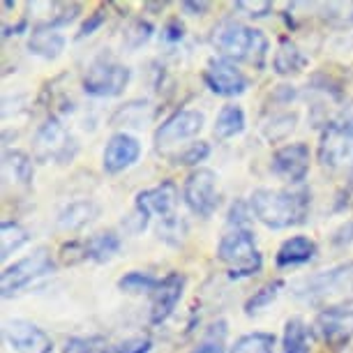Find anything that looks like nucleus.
I'll return each instance as SVG.
<instances>
[{
    "instance_id": "obj_3",
    "label": "nucleus",
    "mask_w": 353,
    "mask_h": 353,
    "mask_svg": "<svg viewBox=\"0 0 353 353\" xmlns=\"http://www.w3.org/2000/svg\"><path fill=\"white\" fill-rule=\"evenodd\" d=\"M293 293L307 305L321 310L332 307V305L353 303V261L298 279L293 284Z\"/></svg>"
},
{
    "instance_id": "obj_15",
    "label": "nucleus",
    "mask_w": 353,
    "mask_h": 353,
    "mask_svg": "<svg viewBox=\"0 0 353 353\" xmlns=\"http://www.w3.org/2000/svg\"><path fill=\"white\" fill-rule=\"evenodd\" d=\"M185 279L183 272H166L164 277H159V284L155 286V291L150 293V323L152 325H162L166 319L173 314V310L178 307L185 291Z\"/></svg>"
},
{
    "instance_id": "obj_35",
    "label": "nucleus",
    "mask_w": 353,
    "mask_h": 353,
    "mask_svg": "<svg viewBox=\"0 0 353 353\" xmlns=\"http://www.w3.org/2000/svg\"><path fill=\"white\" fill-rule=\"evenodd\" d=\"M224 337H226V323L224 321L212 323L205 339L192 353H224Z\"/></svg>"
},
{
    "instance_id": "obj_34",
    "label": "nucleus",
    "mask_w": 353,
    "mask_h": 353,
    "mask_svg": "<svg viewBox=\"0 0 353 353\" xmlns=\"http://www.w3.org/2000/svg\"><path fill=\"white\" fill-rule=\"evenodd\" d=\"M81 3H53L51 5V12L53 14L46 19L44 23L53 26V28H63V26L72 23L74 19L81 14Z\"/></svg>"
},
{
    "instance_id": "obj_39",
    "label": "nucleus",
    "mask_w": 353,
    "mask_h": 353,
    "mask_svg": "<svg viewBox=\"0 0 353 353\" xmlns=\"http://www.w3.org/2000/svg\"><path fill=\"white\" fill-rule=\"evenodd\" d=\"M106 21V8H97L95 12H90L88 19L81 23V28H79L77 32V39H83V37H90L92 32H95L97 28H102Z\"/></svg>"
},
{
    "instance_id": "obj_42",
    "label": "nucleus",
    "mask_w": 353,
    "mask_h": 353,
    "mask_svg": "<svg viewBox=\"0 0 353 353\" xmlns=\"http://www.w3.org/2000/svg\"><path fill=\"white\" fill-rule=\"evenodd\" d=\"M330 241L335 248H346V245H351L353 243V219H349L346 224H342L339 229L332 231Z\"/></svg>"
},
{
    "instance_id": "obj_32",
    "label": "nucleus",
    "mask_w": 353,
    "mask_h": 353,
    "mask_svg": "<svg viewBox=\"0 0 353 353\" xmlns=\"http://www.w3.org/2000/svg\"><path fill=\"white\" fill-rule=\"evenodd\" d=\"M152 30H155V28H152V23L148 21V19L137 17V19H132L130 26L125 28L123 42H125V46H128L130 51H137L152 37Z\"/></svg>"
},
{
    "instance_id": "obj_6",
    "label": "nucleus",
    "mask_w": 353,
    "mask_h": 353,
    "mask_svg": "<svg viewBox=\"0 0 353 353\" xmlns=\"http://www.w3.org/2000/svg\"><path fill=\"white\" fill-rule=\"evenodd\" d=\"M178 201H181V190L173 181H162L155 188L139 192L134 199V208L125 217V229L130 233H141L148 226L150 215H159L162 219L173 217Z\"/></svg>"
},
{
    "instance_id": "obj_41",
    "label": "nucleus",
    "mask_w": 353,
    "mask_h": 353,
    "mask_svg": "<svg viewBox=\"0 0 353 353\" xmlns=\"http://www.w3.org/2000/svg\"><path fill=\"white\" fill-rule=\"evenodd\" d=\"M183 37H185V23L178 17L169 19V21L162 26V39H164V42L176 44V42H181Z\"/></svg>"
},
{
    "instance_id": "obj_29",
    "label": "nucleus",
    "mask_w": 353,
    "mask_h": 353,
    "mask_svg": "<svg viewBox=\"0 0 353 353\" xmlns=\"http://www.w3.org/2000/svg\"><path fill=\"white\" fill-rule=\"evenodd\" d=\"M275 342L270 332H248L236 339L229 353H275Z\"/></svg>"
},
{
    "instance_id": "obj_36",
    "label": "nucleus",
    "mask_w": 353,
    "mask_h": 353,
    "mask_svg": "<svg viewBox=\"0 0 353 353\" xmlns=\"http://www.w3.org/2000/svg\"><path fill=\"white\" fill-rule=\"evenodd\" d=\"M150 349H152L150 337H130L121 344L104 346L99 353H150Z\"/></svg>"
},
{
    "instance_id": "obj_43",
    "label": "nucleus",
    "mask_w": 353,
    "mask_h": 353,
    "mask_svg": "<svg viewBox=\"0 0 353 353\" xmlns=\"http://www.w3.org/2000/svg\"><path fill=\"white\" fill-rule=\"evenodd\" d=\"M335 210H353V181L344 185V190L337 194Z\"/></svg>"
},
{
    "instance_id": "obj_31",
    "label": "nucleus",
    "mask_w": 353,
    "mask_h": 353,
    "mask_svg": "<svg viewBox=\"0 0 353 353\" xmlns=\"http://www.w3.org/2000/svg\"><path fill=\"white\" fill-rule=\"evenodd\" d=\"M159 284V277L143 270H130L118 279V289L123 293H152Z\"/></svg>"
},
{
    "instance_id": "obj_14",
    "label": "nucleus",
    "mask_w": 353,
    "mask_h": 353,
    "mask_svg": "<svg viewBox=\"0 0 353 353\" xmlns=\"http://www.w3.org/2000/svg\"><path fill=\"white\" fill-rule=\"evenodd\" d=\"M312 152L310 145L303 141L286 143L279 150L272 152L270 157V171L275 173L279 181L289 185H301L310 173Z\"/></svg>"
},
{
    "instance_id": "obj_7",
    "label": "nucleus",
    "mask_w": 353,
    "mask_h": 353,
    "mask_svg": "<svg viewBox=\"0 0 353 353\" xmlns=\"http://www.w3.org/2000/svg\"><path fill=\"white\" fill-rule=\"evenodd\" d=\"M132 81V70L111 56H99L83 74V92L90 97H118Z\"/></svg>"
},
{
    "instance_id": "obj_1",
    "label": "nucleus",
    "mask_w": 353,
    "mask_h": 353,
    "mask_svg": "<svg viewBox=\"0 0 353 353\" xmlns=\"http://www.w3.org/2000/svg\"><path fill=\"white\" fill-rule=\"evenodd\" d=\"M250 208L259 222L268 229H291L307 222L312 208V190H270L259 188L252 192Z\"/></svg>"
},
{
    "instance_id": "obj_24",
    "label": "nucleus",
    "mask_w": 353,
    "mask_h": 353,
    "mask_svg": "<svg viewBox=\"0 0 353 353\" xmlns=\"http://www.w3.org/2000/svg\"><path fill=\"white\" fill-rule=\"evenodd\" d=\"M310 330L301 316H293L284 323L282 351L279 353H310Z\"/></svg>"
},
{
    "instance_id": "obj_4",
    "label": "nucleus",
    "mask_w": 353,
    "mask_h": 353,
    "mask_svg": "<svg viewBox=\"0 0 353 353\" xmlns=\"http://www.w3.org/2000/svg\"><path fill=\"white\" fill-rule=\"evenodd\" d=\"M217 261L229 268L231 279L254 277L263 268V254L252 229H231L217 245Z\"/></svg>"
},
{
    "instance_id": "obj_9",
    "label": "nucleus",
    "mask_w": 353,
    "mask_h": 353,
    "mask_svg": "<svg viewBox=\"0 0 353 353\" xmlns=\"http://www.w3.org/2000/svg\"><path fill=\"white\" fill-rule=\"evenodd\" d=\"M35 159L37 162H58L68 164L79 152L77 139L63 128L58 118H49L44 125H39L35 134Z\"/></svg>"
},
{
    "instance_id": "obj_21",
    "label": "nucleus",
    "mask_w": 353,
    "mask_h": 353,
    "mask_svg": "<svg viewBox=\"0 0 353 353\" xmlns=\"http://www.w3.org/2000/svg\"><path fill=\"white\" fill-rule=\"evenodd\" d=\"M3 178L5 185L17 183L23 188H30L32 178H35V166H32V157L23 150H5L3 152Z\"/></svg>"
},
{
    "instance_id": "obj_20",
    "label": "nucleus",
    "mask_w": 353,
    "mask_h": 353,
    "mask_svg": "<svg viewBox=\"0 0 353 353\" xmlns=\"http://www.w3.org/2000/svg\"><path fill=\"white\" fill-rule=\"evenodd\" d=\"M307 56L301 51V46L293 42L291 37L282 35L277 39V49H275V56H272V70L275 74L279 77H291V74H298L307 68Z\"/></svg>"
},
{
    "instance_id": "obj_5",
    "label": "nucleus",
    "mask_w": 353,
    "mask_h": 353,
    "mask_svg": "<svg viewBox=\"0 0 353 353\" xmlns=\"http://www.w3.org/2000/svg\"><path fill=\"white\" fill-rule=\"evenodd\" d=\"M316 155L325 169H353V104L339 118L325 123Z\"/></svg>"
},
{
    "instance_id": "obj_46",
    "label": "nucleus",
    "mask_w": 353,
    "mask_h": 353,
    "mask_svg": "<svg viewBox=\"0 0 353 353\" xmlns=\"http://www.w3.org/2000/svg\"><path fill=\"white\" fill-rule=\"evenodd\" d=\"M169 3H145L143 5V12H162Z\"/></svg>"
},
{
    "instance_id": "obj_16",
    "label": "nucleus",
    "mask_w": 353,
    "mask_h": 353,
    "mask_svg": "<svg viewBox=\"0 0 353 353\" xmlns=\"http://www.w3.org/2000/svg\"><path fill=\"white\" fill-rule=\"evenodd\" d=\"M3 335L12 349L19 353H51L53 339L37 323L26 319H12L3 325Z\"/></svg>"
},
{
    "instance_id": "obj_11",
    "label": "nucleus",
    "mask_w": 353,
    "mask_h": 353,
    "mask_svg": "<svg viewBox=\"0 0 353 353\" xmlns=\"http://www.w3.org/2000/svg\"><path fill=\"white\" fill-rule=\"evenodd\" d=\"M312 332L330 351H342L353 339V307L351 305H332L323 307L312 323Z\"/></svg>"
},
{
    "instance_id": "obj_45",
    "label": "nucleus",
    "mask_w": 353,
    "mask_h": 353,
    "mask_svg": "<svg viewBox=\"0 0 353 353\" xmlns=\"http://www.w3.org/2000/svg\"><path fill=\"white\" fill-rule=\"evenodd\" d=\"M293 97H296V90H293V85H277V88H275V99H277V102L289 104Z\"/></svg>"
},
{
    "instance_id": "obj_25",
    "label": "nucleus",
    "mask_w": 353,
    "mask_h": 353,
    "mask_svg": "<svg viewBox=\"0 0 353 353\" xmlns=\"http://www.w3.org/2000/svg\"><path fill=\"white\" fill-rule=\"evenodd\" d=\"M152 118V109L150 102L145 99H132V102L123 104L121 109L111 116V125L113 128H143V123Z\"/></svg>"
},
{
    "instance_id": "obj_17",
    "label": "nucleus",
    "mask_w": 353,
    "mask_h": 353,
    "mask_svg": "<svg viewBox=\"0 0 353 353\" xmlns=\"http://www.w3.org/2000/svg\"><path fill=\"white\" fill-rule=\"evenodd\" d=\"M139 157H141V143H139V139L128 134V132H118V134H113L106 141L102 166L106 173L116 176V173L134 166L139 162Z\"/></svg>"
},
{
    "instance_id": "obj_13",
    "label": "nucleus",
    "mask_w": 353,
    "mask_h": 353,
    "mask_svg": "<svg viewBox=\"0 0 353 353\" xmlns=\"http://www.w3.org/2000/svg\"><path fill=\"white\" fill-rule=\"evenodd\" d=\"M201 77L208 90L219 97H238L250 88L248 74L226 58H210Z\"/></svg>"
},
{
    "instance_id": "obj_40",
    "label": "nucleus",
    "mask_w": 353,
    "mask_h": 353,
    "mask_svg": "<svg viewBox=\"0 0 353 353\" xmlns=\"http://www.w3.org/2000/svg\"><path fill=\"white\" fill-rule=\"evenodd\" d=\"M236 10L245 12V17H250V19H263L272 12V3H250V0H241V3H236Z\"/></svg>"
},
{
    "instance_id": "obj_22",
    "label": "nucleus",
    "mask_w": 353,
    "mask_h": 353,
    "mask_svg": "<svg viewBox=\"0 0 353 353\" xmlns=\"http://www.w3.org/2000/svg\"><path fill=\"white\" fill-rule=\"evenodd\" d=\"M121 236L116 231H102L90 236L88 241H83V256L85 261L106 263L121 252Z\"/></svg>"
},
{
    "instance_id": "obj_28",
    "label": "nucleus",
    "mask_w": 353,
    "mask_h": 353,
    "mask_svg": "<svg viewBox=\"0 0 353 353\" xmlns=\"http://www.w3.org/2000/svg\"><path fill=\"white\" fill-rule=\"evenodd\" d=\"M296 123H298V113L296 111H279V113H272V116L261 125V134L265 137V141L270 143H277V141H284L286 137L296 130Z\"/></svg>"
},
{
    "instance_id": "obj_27",
    "label": "nucleus",
    "mask_w": 353,
    "mask_h": 353,
    "mask_svg": "<svg viewBox=\"0 0 353 353\" xmlns=\"http://www.w3.org/2000/svg\"><path fill=\"white\" fill-rule=\"evenodd\" d=\"M28 241H30V231L23 224H19L17 219H5L3 226H0V252H3L0 256L10 259Z\"/></svg>"
},
{
    "instance_id": "obj_23",
    "label": "nucleus",
    "mask_w": 353,
    "mask_h": 353,
    "mask_svg": "<svg viewBox=\"0 0 353 353\" xmlns=\"http://www.w3.org/2000/svg\"><path fill=\"white\" fill-rule=\"evenodd\" d=\"M248 128V118L241 104H224L215 118V137L226 141V139L241 137Z\"/></svg>"
},
{
    "instance_id": "obj_33",
    "label": "nucleus",
    "mask_w": 353,
    "mask_h": 353,
    "mask_svg": "<svg viewBox=\"0 0 353 353\" xmlns=\"http://www.w3.org/2000/svg\"><path fill=\"white\" fill-rule=\"evenodd\" d=\"M208 155H210V143L208 141H194V143H190L185 150L178 152V155H173L171 162L176 166H194V169H199V164L205 162Z\"/></svg>"
},
{
    "instance_id": "obj_18",
    "label": "nucleus",
    "mask_w": 353,
    "mask_h": 353,
    "mask_svg": "<svg viewBox=\"0 0 353 353\" xmlns=\"http://www.w3.org/2000/svg\"><path fill=\"white\" fill-rule=\"evenodd\" d=\"M65 44H68V39H65L63 32L44 21L32 26L28 35V51L32 56L42 58V61H56L65 51Z\"/></svg>"
},
{
    "instance_id": "obj_38",
    "label": "nucleus",
    "mask_w": 353,
    "mask_h": 353,
    "mask_svg": "<svg viewBox=\"0 0 353 353\" xmlns=\"http://www.w3.org/2000/svg\"><path fill=\"white\" fill-rule=\"evenodd\" d=\"M159 238L166 243H173L171 238H176V245H181L183 236H185V224L181 222V219H176V215L169 217V219H162V224H159Z\"/></svg>"
},
{
    "instance_id": "obj_2",
    "label": "nucleus",
    "mask_w": 353,
    "mask_h": 353,
    "mask_svg": "<svg viewBox=\"0 0 353 353\" xmlns=\"http://www.w3.org/2000/svg\"><path fill=\"white\" fill-rule=\"evenodd\" d=\"M212 46L217 49L219 58L231 63H250L254 70L265 68L270 42L263 30L241 21H222L210 35Z\"/></svg>"
},
{
    "instance_id": "obj_8",
    "label": "nucleus",
    "mask_w": 353,
    "mask_h": 353,
    "mask_svg": "<svg viewBox=\"0 0 353 353\" xmlns=\"http://www.w3.org/2000/svg\"><path fill=\"white\" fill-rule=\"evenodd\" d=\"M217 173L205 166L192 169L183 183V201L190 208V212L208 219L215 215L219 205V192H217Z\"/></svg>"
},
{
    "instance_id": "obj_10",
    "label": "nucleus",
    "mask_w": 353,
    "mask_h": 353,
    "mask_svg": "<svg viewBox=\"0 0 353 353\" xmlns=\"http://www.w3.org/2000/svg\"><path fill=\"white\" fill-rule=\"evenodd\" d=\"M53 270H56V263L51 259V252L46 248H37L32 254L19 259L17 263L3 270V298H12L26 286L37 282L39 277L51 275Z\"/></svg>"
},
{
    "instance_id": "obj_44",
    "label": "nucleus",
    "mask_w": 353,
    "mask_h": 353,
    "mask_svg": "<svg viewBox=\"0 0 353 353\" xmlns=\"http://www.w3.org/2000/svg\"><path fill=\"white\" fill-rule=\"evenodd\" d=\"M181 8H183L185 14H190V17H203L205 12L210 10V3H196V0H185Z\"/></svg>"
},
{
    "instance_id": "obj_12",
    "label": "nucleus",
    "mask_w": 353,
    "mask_h": 353,
    "mask_svg": "<svg viewBox=\"0 0 353 353\" xmlns=\"http://www.w3.org/2000/svg\"><path fill=\"white\" fill-rule=\"evenodd\" d=\"M205 116L196 109H181L171 113L166 121L155 130V148L159 152H166L173 145L194 139L203 130Z\"/></svg>"
},
{
    "instance_id": "obj_26",
    "label": "nucleus",
    "mask_w": 353,
    "mask_h": 353,
    "mask_svg": "<svg viewBox=\"0 0 353 353\" xmlns=\"http://www.w3.org/2000/svg\"><path fill=\"white\" fill-rule=\"evenodd\" d=\"M97 215H99V208L92 201H74L61 212L58 224L68 231H77V229H83V226L92 222Z\"/></svg>"
},
{
    "instance_id": "obj_30",
    "label": "nucleus",
    "mask_w": 353,
    "mask_h": 353,
    "mask_svg": "<svg viewBox=\"0 0 353 353\" xmlns=\"http://www.w3.org/2000/svg\"><path fill=\"white\" fill-rule=\"evenodd\" d=\"M282 289H284V279H270V282H265L263 286H259L248 298V303H245V307H243L245 314L252 316V314H256V312H261L263 307H268Z\"/></svg>"
},
{
    "instance_id": "obj_19",
    "label": "nucleus",
    "mask_w": 353,
    "mask_h": 353,
    "mask_svg": "<svg viewBox=\"0 0 353 353\" xmlns=\"http://www.w3.org/2000/svg\"><path fill=\"white\" fill-rule=\"evenodd\" d=\"M316 254L319 248L310 236H291L279 245L275 254V265L277 268H298V265L314 261Z\"/></svg>"
},
{
    "instance_id": "obj_37",
    "label": "nucleus",
    "mask_w": 353,
    "mask_h": 353,
    "mask_svg": "<svg viewBox=\"0 0 353 353\" xmlns=\"http://www.w3.org/2000/svg\"><path fill=\"white\" fill-rule=\"evenodd\" d=\"M250 215H252L250 203H245L243 199H236V201L231 203V210H229L226 222H229V226H233V229H248Z\"/></svg>"
}]
</instances>
